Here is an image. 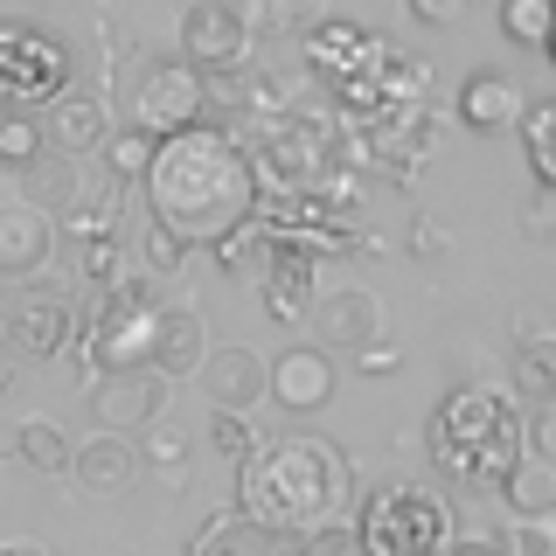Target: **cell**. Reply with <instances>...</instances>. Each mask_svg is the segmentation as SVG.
Segmentation results:
<instances>
[{
  "instance_id": "obj_1",
  "label": "cell",
  "mask_w": 556,
  "mask_h": 556,
  "mask_svg": "<svg viewBox=\"0 0 556 556\" xmlns=\"http://www.w3.org/2000/svg\"><path fill=\"white\" fill-rule=\"evenodd\" d=\"M139 195H147V216L167 223L181 243H216V237H230L237 223L257 216L265 181H257V167H251V153H243L237 132L195 118V126L153 139Z\"/></svg>"
},
{
  "instance_id": "obj_2",
  "label": "cell",
  "mask_w": 556,
  "mask_h": 556,
  "mask_svg": "<svg viewBox=\"0 0 556 556\" xmlns=\"http://www.w3.org/2000/svg\"><path fill=\"white\" fill-rule=\"evenodd\" d=\"M237 508L257 535H306L355 508V466L327 431H278L237 459Z\"/></svg>"
},
{
  "instance_id": "obj_3",
  "label": "cell",
  "mask_w": 556,
  "mask_h": 556,
  "mask_svg": "<svg viewBox=\"0 0 556 556\" xmlns=\"http://www.w3.org/2000/svg\"><path fill=\"white\" fill-rule=\"evenodd\" d=\"M425 445L445 480L494 486L521 459V410L508 390H452L425 425Z\"/></svg>"
},
{
  "instance_id": "obj_4",
  "label": "cell",
  "mask_w": 556,
  "mask_h": 556,
  "mask_svg": "<svg viewBox=\"0 0 556 556\" xmlns=\"http://www.w3.org/2000/svg\"><path fill=\"white\" fill-rule=\"evenodd\" d=\"M362 556H439L452 543V501L425 480H382L369 501L348 508Z\"/></svg>"
},
{
  "instance_id": "obj_5",
  "label": "cell",
  "mask_w": 556,
  "mask_h": 556,
  "mask_svg": "<svg viewBox=\"0 0 556 556\" xmlns=\"http://www.w3.org/2000/svg\"><path fill=\"white\" fill-rule=\"evenodd\" d=\"M153 313H161L153 278H118V286H98L91 320H77V355L91 362V376H104V369H147Z\"/></svg>"
},
{
  "instance_id": "obj_6",
  "label": "cell",
  "mask_w": 556,
  "mask_h": 556,
  "mask_svg": "<svg viewBox=\"0 0 556 556\" xmlns=\"http://www.w3.org/2000/svg\"><path fill=\"white\" fill-rule=\"evenodd\" d=\"M70 91V49L28 22H0V104H49Z\"/></svg>"
},
{
  "instance_id": "obj_7",
  "label": "cell",
  "mask_w": 556,
  "mask_h": 556,
  "mask_svg": "<svg viewBox=\"0 0 556 556\" xmlns=\"http://www.w3.org/2000/svg\"><path fill=\"white\" fill-rule=\"evenodd\" d=\"M202 104H208V77L188 56L139 63V77H132V126L181 132V126H195V118H202Z\"/></svg>"
},
{
  "instance_id": "obj_8",
  "label": "cell",
  "mask_w": 556,
  "mask_h": 556,
  "mask_svg": "<svg viewBox=\"0 0 556 556\" xmlns=\"http://www.w3.org/2000/svg\"><path fill=\"white\" fill-rule=\"evenodd\" d=\"M251 42H257V35L243 28L237 0H195V8L181 14V56L195 63L208 84H216V77H237V70L251 63Z\"/></svg>"
},
{
  "instance_id": "obj_9",
  "label": "cell",
  "mask_w": 556,
  "mask_h": 556,
  "mask_svg": "<svg viewBox=\"0 0 556 556\" xmlns=\"http://www.w3.org/2000/svg\"><path fill=\"white\" fill-rule=\"evenodd\" d=\"M334 382H341L334 348H320V341H292V348H278V362H265V396L292 417L327 410L334 404Z\"/></svg>"
},
{
  "instance_id": "obj_10",
  "label": "cell",
  "mask_w": 556,
  "mask_h": 556,
  "mask_svg": "<svg viewBox=\"0 0 556 556\" xmlns=\"http://www.w3.org/2000/svg\"><path fill=\"white\" fill-rule=\"evenodd\" d=\"M84 410H91L98 431H139L147 417L167 410V376H153V369H104V376H91V390H84Z\"/></svg>"
},
{
  "instance_id": "obj_11",
  "label": "cell",
  "mask_w": 556,
  "mask_h": 556,
  "mask_svg": "<svg viewBox=\"0 0 556 556\" xmlns=\"http://www.w3.org/2000/svg\"><path fill=\"white\" fill-rule=\"evenodd\" d=\"M77 320L84 313L63 300V292H42V286H28L22 300L8 306V348H22L28 362H56L77 348Z\"/></svg>"
},
{
  "instance_id": "obj_12",
  "label": "cell",
  "mask_w": 556,
  "mask_h": 556,
  "mask_svg": "<svg viewBox=\"0 0 556 556\" xmlns=\"http://www.w3.org/2000/svg\"><path fill=\"white\" fill-rule=\"evenodd\" d=\"M257 300L278 327H300L313 300H320V257L300 251V243H271L265 251V271H257Z\"/></svg>"
},
{
  "instance_id": "obj_13",
  "label": "cell",
  "mask_w": 556,
  "mask_h": 556,
  "mask_svg": "<svg viewBox=\"0 0 556 556\" xmlns=\"http://www.w3.org/2000/svg\"><path fill=\"white\" fill-rule=\"evenodd\" d=\"M49 257H56V216L22 202H0V278L22 286V278H42Z\"/></svg>"
},
{
  "instance_id": "obj_14",
  "label": "cell",
  "mask_w": 556,
  "mask_h": 556,
  "mask_svg": "<svg viewBox=\"0 0 556 556\" xmlns=\"http://www.w3.org/2000/svg\"><path fill=\"white\" fill-rule=\"evenodd\" d=\"M208 355V320L195 306H161L153 313V334H147V369L167 382H188Z\"/></svg>"
},
{
  "instance_id": "obj_15",
  "label": "cell",
  "mask_w": 556,
  "mask_h": 556,
  "mask_svg": "<svg viewBox=\"0 0 556 556\" xmlns=\"http://www.w3.org/2000/svg\"><path fill=\"white\" fill-rule=\"evenodd\" d=\"M376 35L362 28V22H306V70L313 77L327 84V91H334V84H348V77H362V70L376 63Z\"/></svg>"
},
{
  "instance_id": "obj_16",
  "label": "cell",
  "mask_w": 556,
  "mask_h": 556,
  "mask_svg": "<svg viewBox=\"0 0 556 556\" xmlns=\"http://www.w3.org/2000/svg\"><path fill=\"white\" fill-rule=\"evenodd\" d=\"M104 132H112V112H104V98H91V91H56V98H49L42 139L63 153V161H91V153L104 147Z\"/></svg>"
},
{
  "instance_id": "obj_17",
  "label": "cell",
  "mask_w": 556,
  "mask_h": 556,
  "mask_svg": "<svg viewBox=\"0 0 556 556\" xmlns=\"http://www.w3.org/2000/svg\"><path fill=\"white\" fill-rule=\"evenodd\" d=\"M195 376H202L216 410H257L265 404V355H251V348H208Z\"/></svg>"
},
{
  "instance_id": "obj_18",
  "label": "cell",
  "mask_w": 556,
  "mask_h": 556,
  "mask_svg": "<svg viewBox=\"0 0 556 556\" xmlns=\"http://www.w3.org/2000/svg\"><path fill=\"white\" fill-rule=\"evenodd\" d=\"M306 320H313V334H320V348H355L382 327V306H376V292L341 286V292H327V300H313Z\"/></svg>"
},
{
  "instance_id": "obj_19",
  "label": "cell",
  "mask_w": 556,
  "mask_h": 556,
  "mask_svg": "<svg viewBox=\"0 0 556 556\" xmlns=\"http://www.w3.org/2000/svg\"><path fill=\"white\" fill-rule=\"evenodd\" d=\"M515 112H521V84L508 70H473L459 84V126L466 132H508Z\"/></svg>"
},
{
  "instance_id": "obj_20",
  "label": "cell",
  "mask_w": 556,
  "mask_h": 556,
  "mask_svg": "<svg viewBox=\"0 0 556 556\" xmlns=\"http://www.w3.org/2000/svg\"><path fill=\"white\" fill-rule=\"evenodd\" d=\"M132 473H139V459H132L126 431H98V439L70 445V480H77L84 494H118Z\"/></svg>"
},
{
  "instance_id": "obj_21",
  "label": "cell",
  "mask_w": 556,
  "mask_h": 556,
  "mask_svg": "<svg viewBox=\"0 0 556 556\" xmlns=\"http://www.w3.org/2000/svg\"><path fill=\"white\" fill-rule=\"evenodd\" d=\"M494 486H501V501H508L515 521H556V459H529V452H521Z\"/></svg>"
},
{
  "instance_id": "obj_22",
  "label": "cell",
  "mask_w": 556,
  "mask_h": 556,
  "mask_svg": "<svg viewBox=\"0 0 556 556\" xmlns=\"http://www.w3.org/2000/svg\"><path fill=\"white\" fill-rule=\"evenodd\" d=\"M515 126H521V147H529L535 188H556V98H521Z\"/></svg>"
},
{
  "instance_id": "obj_23",
  "label": "cell",
  "mask_w": 556,
  "mask_h": 556,
  "mask_svg": "<svg viewBox=\"0 0 556 556\" xmlns=\"http://www.w3.org/2000/svg\"><path fill=\"white\" fill-rule=\"evenodd\" d=\"M369 84H376L382 98H425V91H431V70H425V56H417V49L382 42L376 63H369Z\"/></svg>"
},
{
  "instance_id": "obj_24",
  "label": "cell",
  "mask_w": 556,
  "mask_h": 556,
  "mask_svg": "<svg viewBox=\"0 0 556 556\" xmlns=\"http://www.w3.org/2000/svg\"><path fill=\"white\" fill-rule=\"evenodd\" d=\"M14 452H22V466H35V473H70V431L56 417H28L14 431Z\"/></svg>"
},
{
  "instance_id": "obj_25",
  "label": "cell",
  "mask_w": 556,
  "mask_h": 556,
  "mask_svg": "<svg viewBox=\"0 0 556 556\" xmlns=\"http://www.w3.org/2000/svg\"><path fill=\"white\" fill-rule=\"evenodd\" d=\"M49 153V139H42V118H28L22 104H8L0 112V167L8 174H22V167H35Z\"/></svg>"
},
{
  "instance_id": "obj_26",
  "label": "cell",
  "mask_w": 556,
  "mask_h": 556,
  "mask_svg": "<svg viewBox=\"0 0 556 556\" xmlns=\"http://www.w3.org/2000/svg\"><path fill=\"white\" fill-rule=\"evenodd\" d=\"M549 14L556 0H501V35L529 56H549Z\"/></svg>"
},
{
  "instance_id": "obj_27",
  "label": "cell",
  "mask_w": 556,
  "mask_h": 556,
  "mask_svg": "<svg viewBox=\"0 0 556 556\" xmlns=\"http://www.w3.org/2000/svg\"><path fill=\"white\" fill-rule=\"evenodd\" d=\"M265 251H271V237L257 230V223H237L230 237L208 243V257H216V265L230 271V278H257V271H265Z\"/></svg>"
},
{
  "instance_id": "obj_28",
  "label": "cell",
  "mask_w": 556,
  "mask_h": 556,
  "mask_svg": "<svg viewBox=\"0 0 556 556\" xmlns=\"http://www.w3.org/2000/svg\"><path fill=\"white\" fill-rule=\"evenodd\" d=\"M139 431H147V439L132 445V459H139V466H153V473H174V466L188 459V431L174 425V417H147Z\"/></svg>"
},
{
  "instance_id": "obj_29",
  "label": "cell",
  "mask_w": 556,
  "mask_h": 556,
  "mask_svg": "<svg viewBox=\"0 0 556 556\" xmlns=\"http://www.w3.org/2000/svg\"><path fill=\"white\" fill-rule=\"evenodd\" d=\"M153 139L161 132H147V126H118V132H104V174H118V181H139V174H147V161H153Z\"/></svg>"
},
{
  "instance_id": "obj_30",
  "label": "cell",
  "mask_w": 556,
  "mask_h": 556,
  "mask_svg": "<svg viewBox=\"0 0 556 556\" xmlns=\"http://www.w3.org/2000/svg\"><path fill=\"white\" fill-rule=\"evenodd\" d=\"M515 396H521V410L556 404V362H549V348H515Z\"/></svg>"
},
{
  "instance_id": "obj_31",
  "label": "cell",
  "mask_w": 556,
  "mask_h": 556,
  "mask_svg": "<svg viewBox=\"0 0 556 556\" xmlns=\"http://www.w3.org/2000/svg\"><path fill=\"white\" fill-rule=\"evenodd\" d=\"M237 14H243V28H251V35H292V28H306V0H237Z\"/></svg>"
},
{
  "instance_id": "obj_32",
  "label": "cell",
  "mask_w": 556,
  "mask_h": 556,
  "mask_svg": "<svg viewBox=\"0 0 556 556\" xmlns=\"http://www.w3.org/2000/svg\"><path fill=\"white\" fill-rule=\"evenodd\" d=\"M181 257H188V243L174 237L167 223H147V230H139V265H147V278H174Z\"/></svg>"
},
{
  "instance_id": "obj_33",
  "label": "cell",
  "mask_w": 556,
  "mask_h": 556,
  "mask_svg": "<svg viewBox=\"0 0 556 556\" xmlns=\"http://www.w3.org/2000/svg\"><path fill=\"white\" fill-rule=\"evenodd\" d=\"M84 278H91V286H118V278H126V243H118V230L84 237Z\"/></svg>"
},
{
  "instance_id": "obj_34",
  "label": "cell",
  "mask_w": 556,
  "mask_h": 556,
  "mask_svg": "<svg viewBox=\"0 0 556 556\" xmlns=\"http://www.w3.org/2000/svg\"><path fill=\"white\" fill-rule=\"evenodd\" d=\"M208 445H216L223 459H243V452L257 445V431H251V410H208Z\"/></svg>"
},
{
  "instance_id": "obj_35",
  "label": "cell",
  "mask_w": 556,
  "mask_h": 556,
  "mask_svg": "<svg viewBox=\"0 0 556 556\" xmlns=\"http://www.w3.org/2000/svg\"><path fill=\"white\" fill-rule=\"evenodd\" d=\"M300 556H362L355 521L334 515V521H320V529H306V535H300Z\"/></svg>"
},
{
  "instance_id": "obj_36",
  "label": "cell",
  "mask_w": 556,
  "mask_h": 556,
  "mask_svg": "<svg viewBox=\"0 0 556 556\" xmlns=\"http://www.w3.org/2000/svg\"><path fill=\"white\" fill-rule=\"evenodd\" d=\"M348 355H355V369H362V376H396V369H404V348L382 334V327H376L369 341H355Z\"/></svg>"
},
{
  "instance_id": "obj_37",
  "label": "cell",
  "mask_w": 556,
  "mask_h": 556,
  "mask_svg": "<svg viewBox=\"0 0 556 556\" xmlns=\"http://www.w3.org/2000/svg\"><path fill=\"white\" fill-rule=\"evenodd\" d=\"M521 237L556 243V188H529V202H521Z\"/></svg>"
},
{
  "instance_id": "obj_38",
  "label": "cell",
  "mask_w": 556,
  "mask_h": 556,
  "mask_svg": "<svg viewBox=\"0 0 556 556\" xmlns=\"http://www.w3.org/2000/svg\"><path fill=\"white\" fill-rule=\"evenodd\" d=\"M521 452H529V459H556V410L549 404L521 410Z\"/></svg>"
},
{
  "instance_id": "obj_39",
  "label": "cell",
  "mask_w": 556,
  "mask_h": 556,
  "mask_svg": "<svg viewBox=\"0 0 556 556\" xmlns=\"http://www.w3.org/2000/svg\"><path fill=\"white\" fill-rule=\"evenodd\" d=\"M501 556H556V521H515Z\"/></svg>"
},
{
  "instance_id": "obj_40",
  "label": "cell",
  "mask_w": 556,
  "mask_h": 556,
  "mask_svg": "<svg viewBox=\"0 0 556 556\" xmlns=\"http://www.w3.org/2000/svg\"><path fill=\"white\" fill-rule=\"evenodd\" d=\"M473 8L480 0H410V14L425 28H459V22H473Z\"/></svg>"
},
{
  "instance_id": "obj_41",
  "label": "cell",
  "mask_w": 556,
  "mask_h": 556,
  "mask_svg": "<svg viewBox=\"0 0 556 556\" xmlns=\"http://www.w3.org/2000/svg\"><path fill=\"white\" fill-rule=\"evenodd\" d=\"M410 251L417 257H439L445 251V230H439V223H417V230H410Z\"/></svg>"
},
{
  "instance_id": "obj_42",
  "label": "cell",
  "mask_w": 556,
  "mask_h": 556,
  "mask_svg": "<svg viewBox=\"0 0 556 556\" xmlns=\"http://www.w3.org/2000/svg\"><path fill=\"white\" fill-rule=\"evenodd\" d=\"M556 334H549V320L543 313H521V348H549Z\"/></svg>"
},
{
  "instance_id": "obj_43",
  "label": "cell",
  "mask_w": 556,
  "mask_h": 556,
  "mask_svg": "<svg viewBox=\"0 0 556 556\" xmlns=\"http://www.w3.org/2000/svg\"><path fill=\"white\" fill-rule=\"evenodd\" d=\"M439 556H501V543H486V535H473V543H445Z\"/></svg>"
},
{
  "instance_id": "obj_44",
  "label": "cell",
  "mask_w": 556,
  "mask_h": 556,
  "mask_svg": "<svg viewBox=\"0 0 556 556\" xmlns=\"http://www.w3.org/2000/svg\"><path fill=\"white\" fill-rule=\"evenodd\" d=\"M0 556H49L42 543H0Z\"/></svg>"
},
{
  "instance_id": "obj_45",
  "label": "cell",
  "mask_w": 556,
  "mask_h": 556,
  "mask_svg": "<svg viewBox=\"0 0 556 556\" xmlns=\"http://www.w3.org/2000/svg\"><path fill=\"white\" fill-rule=\"evenodd\" d=\"M0 348H8V306H0Z\"/></svg>"
},
{
  "instance_id": "obj_46",
  "label": "cell",
  "mask_w": 556,
  "mask_h": 556,
  "mask_svg": "<svg viewBox=\"0 0 556 556\" xmlns=\"http://www.w3.org/2000/svg\"><path fill=\"white\" fill-rule=\"evenodd\" d=\"M202 556H237V549H230V543H223V549H202Z\"/></svg>"
},
{
  "instance_id": "obj_47",
  "label": "cell",
  "mask_w": 556,
  "mask_h": 556,
  "mask_svg": "<svg viewBox=\"0 0 556 556\" xmlns=\"http://www.w3.org/2000/svg\"><path fill=\"white\" fill-rule=\"evenodd\" d=\"M0 396H8V376H0Z\"/></svg>"
}]
</instances>
